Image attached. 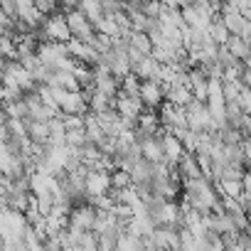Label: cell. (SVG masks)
<instances>
[{"label":"cell","instance_id":"1","mask_svg":"<svg viewBox=\"0 0 251 251\" xmlns=\"http://www.w3.org/2000/svg\"><path fill=\"white\" fill-rule=\"evenodd\" d=\"M187 126L192 131H197V133H202V131H214V118H212V111H209V106L204 103V101H192L187 108ZM217 133V131H214Z\"/></svg>","mask_w":251,"mask_h":251},{"label":"cell","instance_id":"2","mask_svg":"<svg viewBox=\"0 0 251 251\" xmlns=\"http://www.w3.org/2000/svg\"><path fill=\"white\" fill-rule=\"evenodd\" d=\"M42 30H45L50 42H72V30H69V23H67L64 13L47 15L45 23H42Z\"/></svg>","mask_w":251,"mask_h":251},{"label":"cell","instance_id":"3","mask_svg":"<svg viewBox=\"0 0 251 251\" xmlns=\"http://www.w3.org/2000/svg\"><path fill=\"white\" fill-rule=\"evenodd\" d=\"M158 113H160V126L165 131H170V133H175L177 128H190L187 126V111L182 106H175V103L165 101L158 108Z\"/></svg>","mask_w":251,"mask_h":251},{"label":"cell","instance_id":"4","mask_svg":"<svg viewBox=\"0 0 251 251\" xmlns=\"http://www.w3.org/2000/svg\"><path fill=\"white\" fill-rule=\"evenodd\" d=\"M113 108H116L126 121H131V123H136V126H138V118H141V113H143L148 106L143 103V99H133V96L118 94V96L113 99Z\"/></svg>","mask_w":251,"mask_h":251},{"label":"cell","instance_id":"5","mask_svg":"<svg viewBox=\"0 0 251 251\" xmlns=\"http://www.w3.org/2000/svg\"><path fill=\"white\" fill-rule=\"evenodd\" d=\"M86 192L89 197H103L111 192V173L108 170H91L86 175Z\"/></svg>","mask_w":251,"mask_h":251},{"label":"cell","instance_id":"6","mask_svg":"<svg viewBox=\"0 0 251 251\" xmlns=\"http://www.w3.org/2000/svg\"><path fill=\"white\" fill-rule=\"evenodd\" d=\"M153 244H158L160 249L165 251H175V249H182V239H180V229L177 226H158L153 234H151Z\"/></svg>","mask_w":251,"mask_h":251},{"label":"cell","instance_id":"7","mask_svg":"<svg viewBox=\"0 0 251 251\" xmlns=\"http://www.w3.org/2000/svg\"><path fill=\"white\" fill-rule=\"evenodd\" d=\"M160 138H163V148H165V160L170 163V165H177L180 163V158L185 155V146H182V141L175 136V133H170V131H165V128H160V133H158Z\"/></svg>","mask_w":251,"mask_h":251},{"label":"cell","instance_id":"8","mask_svg":"<svg viewBox=\"0 0 251 251\" xmlns=\"http://www.w3.org/2000/svg\"><path fill=\"white\" fill-rule=\"evenodd\" d=\"M141 99H143V103H146L148 108H160V106L168 101L165 89H163L160 81H143V86H141Z\"/></svg>","mask_w":251,"mask_h":251},{"label":"cell","instance_id":"9","mask_svg":"<svg viewBox=\"0 0 251 251\" xmlns=\"http://www.w3.org/2000/svg\"><path fill=\"white\" fill-rule=\"evenodd\" d=\"M143 148V158L151 163H168L165 160V148H163V138L160 136H146L138 141Z\"/></svg>","mask_w":251,"mask_h":251},{"label":"cell","instance_id":"10","mask_svg":"<svg viewBox=\"0 0 251 251\" xmlns=\"http://www.w3.org/2000/svg\"><path fill=\"white\" fill-rule=\"evenodd\" d=\"M160 72H163V64L151 54V57H146L143 62H138L136 67H133V74L141 79V81H160Z\"/></svg>","mask_w":251,"mask_h":251},{"label":"cell","instance_id":"11","mask_svg":"<svg viewBox=\"0 0 251 251\" xmlns=\"http://www.w3.org/2000/svg\"><path fill=\"white\" fill-rule=\"evenodd\" d=\"M177 170H180L182 180L204 177V175H202V170H200V163H197V153H190V151H185V155L180 158V163H177Z\"/></svg>","mask_w":251,"mask_h":251},{"label":"cell","instance_id":"12","mask_svg":"<svg viewBox=\"0 0 251 251\" xmlns=\"http://www.w3.org/2000/svg\"><path fill=\"white\" fill-rule=\"evenodd\" d=\"M239 62H244V64H249L251 67V45L244 40V37H239V35H231L229 37V42L224 45Z\"/></svg>","mask_w":251,"mask_h":251},{"label":"cell","instance_id":"13","mask_svg":"<svg viewBox=\"0 0 251 251\" xmlns=\"http://www.w3.org/2000/svg\"><path fill=\"white\" fill-rule=\"evenodd\" d=\"M27 121V138L32 143H50V121Z\"/></svg>","mask_w":251,"mask_h":251},{"label":"cell","instance_id":"14","mask_svg":"<svg viewBox=\"0 0 251 251\" xmlns=\"http://www.w3.org/2000/svg\"><path fill=\"white\" fill-rule=\"evenodd\" d=\"M168 101H170V103H175V106L187 108V106L195 101V91H192V86H190V84L173 86V89H170V94H168Z\"/></svg>","mask_w":251,"mask_h":251},{"label":"cell","instance_id":"15","mask_svg":"<svg viewBox=\"0 0 251 251\" xmlns=\"http://www.w3.org/2000/svg\"><path fill=\"white\" fill-rule=\"evenodd\" d=\"M217 190H219L222 197H231V200H239V202H244V197H246L241 180H222V182H217Z\"/></svg>","mask_w":251,"mask_h":251},{"label":"cell","instance_id":"16","mask_svg":"<svg viewBox=\"0 0 251 251\" xmlns=\"http://www.w3.org/2000/svg\"><path fill=\"white\" fill-rule=\"evenodd\" d=\"M209 35H212V40L217 42V45H226L229 42V37H231V32H229V27L224 25V20H222V15H217L214 18V23L209 25Z\"/></svg>","mask_w":251,"mask_h":251},{"label":"cell","instance_id":"17","mask_svg":"<svg viewBox=\"0 0 251 251\" xmlns=\"http://www.w3.org/2000/svg\"><path fill=\"white\" fill-rule=\"evenodd\" d=\"M131 47H136L138 52H143V54H153V40H151V35L148 32H138V30H133L131 32Z\"/></svg>","mask_w":251,"mask_h":251},{"label":"cell","instance_id":"18","mask_svg":"<svg viewBox=\"0 0 251 251\" xmlns=\"http://www.w3.org/2000/svg\"><path fill=\"white\" fill-rule=\"evenodd\" d=\"M79 10L96 25L101 18H103V8H101V0H81L79 3Z\"/></svg>","mask_w":251,"mask_h":251},{"label":"cell","instance_id":"19","mask_svg":"<svg viewBox=\"0 0 251 251\" xmlns=\"http://www.w3.org/2000/svg\"><path fill=\"white\" fill-rule=\"evenodd\" d=\"M175 136L182 141L185 151L197 153V148H200V133H197V131H192V128H177V131H175Z\"/></svg>","mask_w":251,"mask_h":251},{"label":"cell","instance_id":"20","mask_svg":"<svg viewBox=\"0 0 251 251\" xmlns=\"http://www.w3.org/2000/svg\"><path fill=\"white\" fill-rule=\"evenodd\" d=\"M141 86H143V81H141L136 74H128V76L121 79V94H126V96L141 99Z\"/></svg>","mask_w":251,"mask_h":251},{"label":"cell","instance_id":"21","mask_svg":"<svg viewBox=\"0 0 251 251\" xmlns=\"http://www.w3.org/2000/svg\"><path fill=\"white\" fill-rule=\"evenodd\" d=\"M89 106H91L94 113H103V111L113 108V99L106 96V94H101V91H94V94L89 96Z\"/></svg>","mask_w":251,"mask_h":251},{"label":"cell","instance_id":"22","mask_svg":"<svg viewBox=\"0 0 251 251\" xmlns=\"http://www.w3.org/2000/svg\"><path fill=\"white\" fill-rule=\"evenodd\" d=\"M133 185V175L128 170H113L111 173V187L113 190H123V187H131Z\"/></svg>","mask_w":251,"mask_h":251},{"label":"cell","instance_id":"23","mask_svg":"<svg viewBox=\"0 0 251 251\" xmlns=\"http://www.w3.org/2000/svg\"><path fill=\"white\" fill-rule=\"evenodd\" d=\"M101 8H103V18H116L126 10V3L123 0H103Z\"/></svg>","mask_w":251,"mask_h":251},{"label":"cell","instance_id":"24","mask_svg":"<svg viewBox=\"0 0 251 251\" xmlns=\"http://www.w3.org/2000/svg\"><path fill=\"white\" fill-rule=\"evenodd\" d=\"M241 148H244V155H246L249 168H251V138H244V141H241Z\"/></svg>","mask_w":251,"mask_h":251},{"label":"cell","instance_id":"25","mask_svg":"<svg viewBox=\"0 0 251 251\" xmlns=\"http://www.w3.org/2000/svg\"><path fill=\"white\" fill-rule=\"evenodd\" d=\"M241 81H244V86H249V89H251V67H249V64H246V69H244Z\"/></svg>","mask_w":251,"mask_h":251},{"label":"cell","instance_id":"26","mask_svg":"<svg viewBox=\"0 0 251 251\" xmlns=\"http://www.w3.org/2000/svg\"><path fill=\"white\" fill-rule=\"evenodd\" d=\"M160 3H163L165 8H180V5H177V0H160Z\"/></svg>","mask_w":251,"mask_h":251},{"label":"cell","instance_id":"27","mask_svg":"<svg viewBox=\"0 0 251 251\" xmlns=\"http://www.w3.org/2000/svg\"><path fill=\"white\" fill-rule=\"evenodd\" d=\"M192 3H195V0H177L180 8H187V5H192Z\"/></svg>","mask_w":251,"mask_h":251},{"label":"cell","instance_id":"28","mask_svg":"<svg viewBox=\"0 0 251 251\" xmlns=\"http://www.w3.org/2000/svg\"><path fill=\"white\" fill-rule=\"evenodd\" d=\"M123 3H131V0H123Z\"/></svg>","mask_w":251,"mask_h":251},{"label":"cell","instance_id":"29","mask_svg":"<svg viewBox=\"0 0 251 251\" xmlns=\"http://www.w3.org/2000/svg\"><path fill=\"white\" fill-rule=\"evenodd\" d=\"M101 3H103V0H101Z\"/></svg>","mask_w":251,"mask_h":251}]
</instances>
